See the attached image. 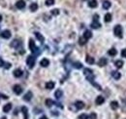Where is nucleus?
Returning <instances> with one entry per match:
<instances>
[{
  "mask_svg": "<svg viewBox=\"0 0 126 119\" xmlns=\"http://www.w3.org/2000/svg\"><path fill=\"white\" fill-rule=\"evenodd\" d=\"M79 119H88V115H86V114H81L79 116Z\"/></svg>",
  "mask_w": 126,
  "mask_h": 119,
  "instance_id": "c9c22d12",
  "label": "nucleus"
},
{
  "mask_svg": "<svg viewBox=\"0 0 126 119\" xmlns=\"http://www.w3.org/2000/svg\"><path fill=\"white\" fill-rule=\"evenodd\" d=\"M12 108V103H6L4 106H3V111L4 112H9Z\"/></svg>",
  "mask_w": 126,
  "mask_h": 119,
  "instance_id": "aec40b11",
  "label": "nucleus"
},
{
  "mask_svg": "<svg viewBox=\"0 0 126 119\" xmlns=\"http://www.w3.org/2000/svg\"><path fill=\"white\" fill-rule=\"evenodd\" d=\"M75 106L77 107V109H83V108L84 107V102H82V101H77V102H75Z\"/></svg>",
  "mask_w": 126,
  "mask_h": 119,
  "instance_id": "9d476101",
  "label": "nucleus"
},
{
  "mask_svg": "<svg viewBox=\"0 0 126 119\" xmlns=\"http://www.w3.org/2000/svg\"><path fill=\"white\" fill-rule=\"evenodd\" d=\"M34 34H35L36 38H37V39H38V40H39L41 43H43V42L45 41V38H44V36H43V35H42L40 32H35Z\"/></svg>",
  "mask_w": 126,
  "mask_h": 119,
  "instance_id": "f3484780",
  "label": "nucleus"
},
{
  "mask_svg": "<svg viewBox=\"0 0 126 119\" xmlns=\"http://www.w3.org/2000/svg\"><path fill=\"white\" fill-rule=\"evenodd\" d=\"M0 98H3L4 100H8V96H6V95H2V94H0Z\"/></svg>",
  "mask_w": 126,
  "mask_h": 119,
  "instance_id": "a19ab883",
  "label": "nucleus"
},
{
  "mask_svg": "<svg viewBox=\"0 0 126 119\" xmlns=\"http://www.w3.org/2000/svg\"><path fill=\"white\" fill-rule=\"evenodd\" d=\"M113 32H114L115 36L121 38L122 37V27H121V26H119V25L115 26L114 28H113Z\"/></svg>",
  "mask_w": 126,
  "mask_h": 119,
  "instance_id": "7ed1b4c3",
  "label": "nucleus"
},
{
  "mask_svg": "<svg viewBox=\"0 0 126 119\" xmlns=\"http://www.w3.org/2000/svg\"><path fill=\"white\" fill-rule=\"evenodd\" d=\"M35 62H36V58H35L34 56H28V57H27V59H26V64H27V66H28L30 68H32L34 67Z\"/></svg>",
  "mask_w": 126,
  "mask_h": 119,
  "instance_id": "f03ea898",
  "label": "nucleus"
},
{
  "mask_svg": "<svg viewBox=\"0 0 126 119\" xmlns=\"http://www.w3.org/2000/svg\"><path fill=\"white\" fill-rule=\"evenodd\" d=\"M73 67H74L75 68H77V69H81V68H83V64L80 63V62H75V63L73 64Z\"/></svg>",
  "mask_w": 126,
  "mask_h": 119,
  "instance_id": "bb28decb",
  "label": "nucleus"
},
{
  "mask_svg": "<svg viewBox=\"0 0 126 119\" xmlns=\"http://www.w3.org/2000/svg\"><path fill=\"white\" fill-rule=\"evenodd\" d=\"M54 82L53 81H49V82H47L46 83V89H48V90H51V89H53L54 88Z\"/></svg>",
  "mask_w": 126,
  "mask_h": 119,
  "instance_id": "2eb2a0df",
  "label": "nucleus"
},
{
  "mask_svg": "<svg viewBox=\"0 0 126 119\" xmlns=\"http://www.w3.org/2000/svg\"><path fill=\"white\" fill-rule=\"evenodd\" d=\"M4 65H5L4 61H3V60H2L1 58H0V68H1V67H4Z\"/></svg>",
  "mask_w": 126,
  "mask_h": 119,
  "instance_id": "58836bf2",
  "label": "nucleus"
},
{
  "mask_svg": "<svg viewBox=\"0 0 126 119\" xmlns=\"http://www.w3.org/2000/svg\"><path fill=\"white\" fill-rule=\"evenodd\" d=\"M107 64H108V61L106 58H101L98 61V66H100V67H105Z\"/></svg>",
  "mask_w": 126,
  "mask_h": 119,
  "instance_id": "1a4fd4ad",
  "label": "nucleus"
},
{
  "mask_svg": "<svg viewBox=\"0 0 126 119\" xmlns=\"http://www.w3.org/2000/svg\"><path fill=\"white\" fill-rule=\"evenodd\" d=\"M93 21H99V16L97 14L93 16Z\"/></svg>",
  "mask_w": 126,
  "mask_h": 119,
  "instance_id": "ea45409f",
  "label": "nucleus"
},
{
  "mask_svg": "<svg viewBox=\"0 0 126 119\" xmlns=\"http://www.w3.org/2000/svg\"><path fill=\"white\" fill-rule=\"evenodd\" d=\"M97 5H98V3H97L96 0H90V1L88 2V6L90 8H96Z\"/></svg>",
  "mask_w": 126,
  "mask_h": 119,
  "instance_id": "6ab92c4d",
  "label": "nucleus"
},
{
  "mask_svg": "<svg viewBox=\"0 0 126 119\" xmlns=\"http://www.w3.org/2000/svg\"><path fill=\"white\" fill-rule=\"evenodd\" d=\"M1 119H6V117H2V118H1Z\"/></svg>",
  "mask_w": 126,
  "mask_h": 119,
  "instance_id": "a18cd8bd",
  "label": "nucleus"
},
{
  "mask_svg": "<svg viewBox=\"0 0 126 119\" xmlns=\"http://www.w3.org/2000/svg\"><path fill=\"white\" fill-rule=\"evenodd\" d=\"M54 4V0H46V5L47 6H51Z\"/></svg>",
  "mask_w": 126,
  "mask_h": 119,
  "instance_id": "72a5a7b5",
  "label": "nucleus"
},
{
  "mask_svg": "<svg viewBox=\"0 0 126 119\" xmlns=\"http://www.w3.org/2000/svg\"><path fill=\"white\" fill-rule=\"evenodd\" d=\"M84 37L86 40L90 39V38L92 37V32H91L90 30H85L84 33Z\"/></svg>",
  "mask_w": 126,
  "mask_h": 119,
  "instance_id": "dca6fc26",
  "label": "nucleus"
},
{
  "mask_svg": "<svg viewBox=\"0 0 126 119\" xmlns=\"http://www.w3.org/2000/svg\"><path fill=\"white\" fill-rule=\"evenodd\" d=\"M13 91H14V93L16 94V95H21V93H22V88H21V85H15L14 87H13Z\"/></svg>",
  "mask_w": 126,
  "mask_h": 119,
  "instance_id": "39448f33",
  "label": "nucleus"
},
{
  "mask_svg": "<svg viewBox=\"0 0 126 119\" xmlns=\"http://www.w3.org/2000/svg\"><path fill=\"white\" fill-rule=\"evenodd\" d=\"M13 74H14V76H15V77L19 78V77H21V76L22 75V70H21V69H20V68H17V69H15V70H14Z\"/></svg>",
  "mask_w": 126,
  "mask_h": 119,
  "instance_id": "f8f14e48",
  "label": "nucleus"
},
{
  "mask_svg": "<svg viewBox=\"0 0 126 119\" xmlns=\"http://www.w3.org/2000/svg\"><path fill=\"white\" fill-rule=\"evenodd\" d=\"M111 5H112V4H111V2L109 1V0H106V1L103 2V8H104V9H107V10L110 9Z\"/></svg>",
  "mask_w": 126,
  "mask_h": 119,
  "instance_id": "b1692460",
  "label": "nucleus"
},
{
  "mask_svg": "<svg viewBox=\"0 0 126 119\" xmlns=\"http://www.w3.org/2000/svg\"><path fill=\"white\" fill-rule=\"evenodd\" d=\"M53 103H54V102H53L52 100H50V99H47V100H46V105H47V106L50 107V106L53 105Z\"/></svg>",
  "mask_w": 126,
  "mask_h": 119,
  "instance_id": "c756f323",
  "label": "nucleus"
},
{
  "mask_svg": "<svg viewBox=\"0 0 126 119\" xmlns=\"http://www.w3.org/2000/svg\"><path fill=\"white\" fill-rule=\"evenodd\" d=\"M16 7L18 9H24L25 7V2H24V0H19V1L16 3Z\"/></svg>",
  "mask_w": 126,
  "mask_h": 119,
  "instance_id": "0eeeda50",
  "label": "nucleus"
},
{
  "mask_svg": "<svg viewBox=\"0 0 126 119\" xmlns=\"http://www.w3.org/2000/svg\"><path fill=\"white\" fill-rule=\"evenodd\" d=\"M89 117H90V119H96V114L95 113H91V115Z\"/></svg>",
  "mask_w": 126,
  "mask_h": 119,
  "instance_id": "79ce46f5",
  "label": "nucleus"
},
{
  "mask_svg": "<svg viewBox=\"0 0 126 119\" xmlns=\"http://www.w3.org/2000/svg\"><path fill=\"white\" fill-rule=\"evenodd\" d=\"M92 70L91 69H89V68H84V75L86 76V75H89V74H92Z\"/></svg>",
  "mask_w": 126,
  "mask_h": 119,
  "instance_id": "7c9ffc66",
  "label": "nucleus"
},
{
  "mask_svg": "<svg viewBox=\"0 0 126 119\" xmlns=\"http://www.w3.org/2000/svg\"><path fill=\"white\" fill-rule=\"evenodd\" d=\"M2 21V16H1V14H0V22Z\"/></svg>",
  "mask_w": 126,
  "mask_h": 119,
  "instance_id": "c03bdc74",
  "label": "nucleus"
},
{
  "mask_svg": "<svg viewBox=\"0 0 126 119\" xmlns=\"http://www.w3.org/2000/svg\"><path fill=\"white\" fill-rule=\"evenodd\" d=\"M11 67H12V65H11L10 63H5V65H4V68H5L6 69H9Z\"/></svg>",
  "mask_w": 126,
  "mask_h": 119,
  "instance_id": "e433bc0d",
  "label": "nucleus"
},
{
  "mask_svg": "<svg viewBox=\"0 0 126 119\" xmlns=\"http://www.w3.org/2000/svg\"><path fill=\"white\" fill-rule=\"evenodd\" d=\"M111 107H112L113 110L117 109V108H118V102H115V101L112 102H111Z\"/></svg>",
  "mask_w": 126,
  "mask_h": 119,
  "instance_id": "cd10ccee",
  "label": "nucleus"
},
{
  "mask_svg": "<svg viewBox=\"0 0 126 119\" xmlns=\"http://www.w3.org/2000/svg\"><path fill=\"white\" fill-rule=\"evenodd\" d=\"M40 119H48V117H47V116H42Z\"/></svg>",
  "mask_w": 126,
  "mask_h": 119,
  "instance_id": "37998d69",
  "label": "nucleus"
},
{
  "mask_svg": "<svg viewBox=\"0 0 126 119\" xmlns=\"http://www.w3.org/2000/svg\"><path fill=\"white\" fill-rule=\"evenodd\" d=\"M112 76L114 79H116V80H117V79H119V78H120L121 74H120L118 71H112Z\"/></svg>",
  "mask_w": 126,
  "mask_h": 119,
  "instance_id": "a878e982",
  "label": "nucleus"
},
{
  "mask_svg": "<svg viewBox=\"0 0 126 119\" xmlns=\"http://www.w3.org/2000/svg\"><path fill=\"white\" fill-rule=\"evenodd\" d=\"M32 97H33V94H32V92H27L25 95H24V97H23V100L24 101H26V102H28V101H30L31 99H32Z\"/></svg>",
  "mask_w": 126,
  "mask_h": 119,
  "instance_id": "4468645a",
  "label": "nucleus"
},
{
  "mask_svg": "<svg viewBox=\"0 0 126 119\" xmlns=\"http://www.w3.org/2000/svg\"><path fill=\"white\" fill-rule=\"evenodd\" d=\"M86 41H87V40H86V39H85L84 36H83V37H81V38H80V40H79V42H80V45H84V44L86 43Z\"/></svg>",
  "mask_w": 126,
  "mask_h": 119,
  "instance_id": "2f4dec72",
  "label": "nucleus"
},
{
  "mask_svg": "<svg viewBox=\"0 0 126 119\" xmlns=\"http://www.w3.org/2000/svg\"><path fill=\"white\" fill-rule=\"evenodd\" d=\"M29 9H30V11H32V12L37 11V9H38V4H37V3H32V4H30Z\"/></svg>",
  "mask_w": 126,
  "mask_h": 119,
  "instance_id": "5701e85b",
  "label": "nucleus"
},
{
  "mask_svg": "<svg viewBox=\"0 0 126 119\" xmlns=\"http://www.w3.org/2000/svg\"><path fill=\"white\" fill-rule=\"evenodd\" d=\"M90 26H91L92 28H94V29H96V28H99V27L101 26V24L99 23V21H93V22L91 23V25H90Z\"/></svg>",
  "mask_w": 126,
  "mask_h": 119,
  "instance_id": "ddd939ff",
  "label": "nucleus"
},
{
  "mask_svg": "<svg viewBox=\"0 0 126 119\" xmlns=\"http://www.w3.org/2000/svg\"><path fill=\"white\" fill-rule=\"evenodd\" d=\"M104 102H105V98H104L103 96H98V97L96 98V100H95V102H96V104H98V105L104 103Z\"/></svg>",
  "mask_w": 126,
  "mask_h": 119,
  "instance_id": "6e6552de",
  "label": "nucleus"
},
{
  "mask_svg": "<svg viewBox=\"0 0 126 119\" xmlns=\"http://www.w3.org/2000/svg\"><path fill=\"white\" fill-rule=\"evenodd\" d=\"M104 21H105L106 23H110V22L112 21V15H111L110 13H107V14L105 15V17H104Z\"/></svg>",
  "mask_w": 126,
  "mask_h": 119,
  "instance_id": "393cba45",
  "label": "nucleus"
},
{
  "mask_svg": "<svg viewBox=\"0 0 126 119\" xmlns=\"http://www.w3.org/2000/svg\"><path fill=\"white\" fill-rule=\"evenodd\" d=\"M21 111L23 113V116H24V119H28V109L26 106H22L21 107Z\"/></svg>",
  "mask_w": 126,
  "mask_h": 119,
  "instance_id": "a211bd4d",
  "label": "nucleus"
},
{
  "mask_svg": "<svg viewBox=\"0 0 126 119\" xmlns=\"http://www.w3.org/2000/svg\"><path fill=\"white\" fill-rule=\"evenodd\" d=\"M29 49H30V51L33 53V54H39L40 53V51H39V48L35 45V42L33 41V39H30L29 40Z\"/></svg>",
  "mask_w": 126,
  "mask_h": 119,
  "instance_id": "f257e3e1",
  "label": "nucleus"
},
{
  "mask_svg": "<svg viewBox=\"0 0 126 119\" xmlns=\"http://www.w3.org/2000/svg\"><path fill=\"white\" fill-rule=\"evenodd\" d=\"M54 96H55V98H56V99H60V98L63 96V92H62V90L58 89L57 91H55V93H54Z\"/></svg>",
  "mask_w": 126,
  "mask_h": 119,
  "instance_id": "4be33fe9",
  "label": "nucleus"
},
{
  "mask_svg": "<svg viewBox=\"0 0 126 119\" xmlns=\"http://www.w3.org/2000/svg\"><path fill=\"white\" fill-rule=\"evenodd\" d=\"M121 56H122L123 58H126V49H123V50L121 51Z\"/></svg>",
  "mask_w": 126,
  "mask_h": 119,
  "instance_id": "4c0bfd02",
  "label": "nucleus"
},
{
  "mask_svg": "<svg viewBox=\"0 0 126 119\" xmlns=\"http://www.w3.org/2000/svg\"><path fill=\"white\" fill-rule=\"evenodd\" d=\"M51 14L53 16H57V15H59V10L58 9H53V10H51Z\"/></svg>",
  "mask_w": 126,
  "mask_h": 119,
  "instance_id": "f704fd0d",
  "label": "nucleus"
},
{
  "mask_svg": "<svg viewBox=\"0 0 126 119\" xmlns=\"http://www.w3.org/2000/svg\"><path fill=\"white\" fill-rule=\"evenodd\" d=\"M11 31L10 30H8V29H5V30H3L2 32H1V34H0V36H1L2 38H4V39H9L10 37H11Z\"/></svg>",
  "mask_w": 126,
  "mask_h": 119,
  "instance_id": "20e7f679",
  "label": "nucleus"
},
{
  "mask_svg": "<svg viewBox=\"0 0 126 119\" xmlns=\"http://www.w3.org/2000/svg\"><path fill=\"white\" fill-rule=\"evenodd\" d=\"M85 61H86V63H87L88 65H93V64L95 63V61H94V58L89 57V56H87V57H86Z\"/></svg>",
  "mask_w": 126,
  "mask_h": 119,
  "instance_id": "412c9836",
  "label": "nucleus"
},
{
  "mask_svg": "<svg viewBox=\"0 0 126 119\" xmlns=\"http://www.w3.org/2000/svg\"><path fill=\"white\" fill-rule=\"evenodd\" d=\"M40 65H41V67H43V68H47V67L49 66V61L48 59H43L42 61L40 62Z\"/></svg>",
  "mask_w": 126,
  "mask_h": 119,
  "instance_id": "9b49d317",
  "label": "nucleus"
},
{
  "mask_svg": "<svg viewBox=\"0 0 126 119\" xmlns=\"http://www.w3.org/2000/svg\"><path fill=\"white\" fill-rule=\"evenodd\" d=\"M21 46V42L20 40H18V39L13 40V42L11 43V47H13V48H15V49H19Z\"/></svg>",
  "mask_w": 126,
  "mask_h": 119,
  "instance_id": "423d86ee",
  "label": "nucleus"
},
{
  "mask_svg": "<svg viewBox=\"0 0 126 119\" xmlns=\"http://www.w3.org/2000/svg\"><path fill=\"white\" fill-rule=\"evenodd\" d=\"M108 54H109L110 56H115V55H116V50H115V49H111V50H109Z\"/></svg>",
  "mask_w": 126,
  "mask_h": 119,
  "instance_id": "473e14b6",
  "label": "nucleus"
},
{
  "mask_svg": "<svg viewBox=\"0 0 126 119\" xmlns=\"http://www.w3.org/2000/svg\"><path fill=\"white\" fill-rule=\"evenodd\" d=\"M114 65H115V67H116L117 68H121L123 67V62L121 61V60H118V61H116V62L114 63Z\"/></svg>",
  "mask_w": 126,
  "mask_h": 119,
  "instance_id": "c85d7f7f",
  "label": "nucleus"
}]
</instances>
